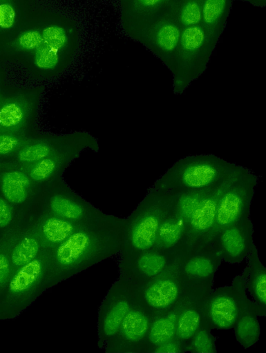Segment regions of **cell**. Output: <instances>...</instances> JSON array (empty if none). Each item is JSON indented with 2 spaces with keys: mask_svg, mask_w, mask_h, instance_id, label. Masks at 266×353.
<instances>
[{
  "mask_svg": "<svg viewBox=\"0 0 266 353\" xmlns=\"http://www.w3.org/2000/svg\"><path fill=\"white\" fill-rule=\"evenodd\" d=\"M37 207L68 221L91 224L113 215L104 213L77 194L68 191H54L45 196Z\"/></svg>",
  "mask_w": 266,
  "mask_h": 353,
  "instance_id": "obj_15",
  "label": "cell"
},
{
  "mask_svg": "<svg viewBox=\"0 0 266 353\" xmlns=\"http://www.w3.org/2000/svg\"><path fill=\"white\" fill-rule=\"evenodd\" d=\"M211 290H198L185 304L179 314L175 339L184 344L185 346L202 323L206 299Z\"/></svg>",
  "mask_w": 266,
  "mask_h": 353,
  "instance_id": "obj_23",
  "label": "cell"
},
{
  "mask_svg": "<svg viewBox=\"0 0 266 353\" xmlns=\"http://www.w3.org/2000/svg\"><path fill=\"white\" fill-rule=\"evenodd\" d=\"M28 140L18 133L0 134V154H8L17 152Z\"/></svg>",
  "mask_w": 266,
  "mask_h": 353,
  "instance_id": "obj_36",
  "label": "cell"
},
{
  "mask_svg": "<svg viewBox=\"0 0 266 353\" xmlns=\"http://www.w3.org/2000/svg\"><path fill=\"white\" fill-rule=\"evenodd\" d=\"M43 43L59 51L66 42L64 30L59 26H53L44 29L41 32Z\"/></svg>",
  "mask_w": 266,
  "mask_h": 353,
  "instance_id": "obj_35",
  "label": "cell"
},
{
  "mask_svg": "<svg viewBox=\"0 0 266 353\" xmlns=\"http://www.w3.org/2000/svg\"><path fill=\"white\" fill-rule=\"evenodd\" d=\"M18 43L23 49L36 50L43 43L41 33L36 30L26 32L19 37Z\"/></svg>",
  "mask_w": 266,
  "mask_h": 353,
  "instance_id": "obj_37",
  "label": "cell"
},
{
  "mask_svg": "<svg viewBox=\"0 0 266 353\" xmlns=\"http://www.w3.org/2000/svg\"><path fill=\"white\" fill-rule=\"evenodd\" d=\"M39 95L26 92L0 102V134L20 132L28 123L37 105Z\"/></svg>",
  "mask_w": 266,
  "mask_h": 353,
  "instance_id": "obj_19",
  "label": "cell"
},
{
  "mask_svg": "<svg viewBox=\"0 0 266 353\" xmlns=\"http://www.w3.org/2000/svg\"><path fill=\"white\" fill-rule=\"evenodd\" d=\"M54 286L46 250L11 275L0 294V321L16 319Z\"/></svg>",
  "mask_w": 266,
  "mask_h": 353,
  "instance_id": "obj_3",
  "label": "cell"
},
{
  "mask_svg": "<svg viewBox=\"0 0 266 353\" xmlns=\"http://www.w3.org/2000/svg\"><path fill=\"white\" fill-rule=\"evenodd\" d=\"M247 265L241 273L251 299L266 310V268L260 261L254 245L247 257Z\"/></svg>",
  "mask_w": 266,
  "mask_h": 353,
  "instance_id": "obj_26",
  "label": "cell"
},
{
  "mask_svg": "<svg viewBox=\"0 0 266 353\" xmlns=\"http://www.w3.org/2000/svg\"><path fill=\"white\" fill-rule=\"evenodd\" d=\"M153 314L137 300L123 319L114 338L106 345V353H144Z\"/></svg>",
  "mask_w": 266,
  "mask_h": 353,
  "instance_id": "obj_13",
  "label": "cell"
},
{
  "mask_svg": "<svg viewBox=\"0 0 266 353\" xmlns=\"http://www.w3.org/2000/svg\"><path fill=\"white\" fill-rule=\"evenodd\" d=\"M131 32L169 68L176 50L182 28L168 13L131 19Z\"/></svg>",
  "mask_w": 266,
  "mask_h": 353,
  "instance_id": "obj_8",
  "label": "cell"
},
{
  "mask_svg": "<svg viewBox=\"0 0 266 353\" xmlns=\"http://www.w3.org/2000/svg\"><path fill=\"white\" fill-rule=\"evenodd\" d=\"M44 250L41 237L29 212L21 221L11 245L10 258L12 273L35 259Z\"/></svg>",
  "mask_w": 266,
  "mask_h": 353,
  "instance_id": "obj_20",
  "label": "cell"
},
{
  "mask_svg": "<svg viewBox=\"0 0 266 353\" xmlns=\"http://www.w3.org/2000/svg\"><path fill=\"white\" fill-rule=\"evenodd\" d=\"M258 181L259 176L244 166L230 179L220 196L213 228L204 245L211 243L222 229L250 214Z\"/></svg>",
  "mask_w": 266,
  "mask_h": 353,
  "instance_id": "obj_6",
  "label": "cell"
},
{
  "mask_svg": "<svg viewBox=\"0 0 266 353\" xmlns=\"http://www.w3.org/2000/svg\"><path fill=\"white\" fill-rule=\"evenodd\" d=\"M59 61L58 51L42 43L37 49L35 63L41 69L48 70L55 68Z\"/></svg>",
  "mask_w": 266,
  "mask_h": 353,
  "instance_id": "obj_34",
  "label": "cell"
},
{
  "mask_svg": "<svg viewBox=\"0 0 266 353\" xmlns=\"http://www.w3.org/2000/svg\"><path fill=\"white\" fill-rule=\"evenodd\" d=\"M98 147L96 140L85 132L29 139L17 151V159L30 164L47 157L76 148Z\"/></svg>",
  "mask_w": 266,
  "mask_h": 353,
  "instance_id": "obj_16",
  "label": "cell"
},
{
  "mask_svg": "<svg viewBox=\"0 0 266 353\" xmlns=\"http://www.w3.org/2000/svg\"><path fill=\"white\" fill-rule=\"evenodd\" d=\"M200 289H191L172 307L153 317L149 330L144 352H151L156 346L175 338L179 314L191 299Z\"/></svg>",
  "mask_w": 266,
  "mask_h": 353,
  "instance_id": "obj_22",
  "label": "cell"
},
{
  "mask_svg": "<svg viewBox=\"0 0 266 353\" xmlns=\"http://www.w3.org/2000/svg\"><path fill=\"white\" fill-rule=\"evenodd\" d=\"M260 316H266V310L248 298L232 328L236 341L244 349L255 345L260 338Z\"/></svg>",
  "mask_w": 266,
  "mask_h": 353,
  "instance_id": "obj_25",
  "label": "cell"
},
{
  "mask_svg": "<svg viewBox=\"0 0 266 353\" xmlns=\"http://www.w3.org/2000/svg\"><path fill=\"white\" fill-rule=\"evenodd\" d=\"M233 0H204L201 23L219 38L225 28Z\"/></svg>",
  "mask_w": 266,
  "mask_h": 353,
  "instance_id": "obj_28",
  "label": "cell"
},
{
  "mask_svg": "<svg viewBox=\"0 0 266 353\" xmlns=\"http://www.w3.org/2000/svg\"><path fill=\"white\" fill-rule=\"evenodd\" d=\"M15 19V12L10 5H0V27L10 28L14 24Z\"/></svg>",
  "mask_w": 266,
  "mask_h": 353,
  "instance_id": "obj_39",
  "label": "cell"
},
{
  "mask_svg": "<svg viewBox=\"0 0 266 353\" xmlns=\"http://www.w3.org/2000/svg\"><path fill=\"white\" fill-rule=\"evenodd\" d=\"M174 0H126L131 18L168 12Z\"/></svg>",
  "mask_w": 266,
  "mask_h": 353,
  "instance_id": "obj_32",
  "label": "cell"
},
{
  "mask_svg": "<svg viewBox=\"0 0 266 353\" xmlns=\"http://www.w3.org/2000/svg\"><path fill=\"white\" fill-rule=\"evenodd\" d=\"M222 260L212 243L183 252L177 262L184 284L193 289H213L216 273Z\"/></svg>",
  "mask_w": 266,
  "mask_h": 353,
  "instance_id": "obj_12",
  "label": "cell"
},
{
  "mask_svg": "<svg viewBox=\"0 0 266 353\" xmlns=\"http://www.w3.org/2000/svg\"><path fill=\"white\" fill-rule=\"evenodd\" d=\"M232 177L211 188L198 204L191 219L184 252L205 244L214 225L220 196Z\"/></svg>",
  "mask_w": 266,
  "mask_h": 353,
  "instance_id": "obj_18",
  "label": "cell"
},
{
  "mask_svg": "<svg viewBox=\"0 0 266 353\" xmlns=\"http://www.w3.org/2000/svg\"><path fill=\"white\" fill-rule=\"evenodd\" d=\"M151 352L182 353L187 352V350L185 345L174 338L167 342L163 343L156 346L151 350Z\"/></svg>",
  "mask_w": 266,
  "mask_h": 353,
  "instance_id": "obj_38",
  "label": "cell"
},
{
  "mask_svg": "<svg viewBox=\"0 0 266 353\" xmlns=\"http://www.w3.org/2000/svg\"><path fill=\"white\" fill-rule=\"evenodd\" d=\"M250 214L222 229L212 241L222 261L240 263L247 259L255 245Z\"/></svg>",
  "mask_w": 266,
  "mask_h": 353,
  "instance_id": "obj_17",
  "label": "cell"
},
{
  "mask_svg": "<svg viewBox=\"0 0 266 353\" xmlns=\"http://www.w3.org/2000/svg\"><path fill=\"white\" fill-rule=\"evenodd\" d=\"M174 194L149 188L144 199L125 218L124 243L117 257L153 249L162 222L170 210Z\"/></svg>",
  "mask_w": 266,
  "mask_h": 353,
  "instance_id": "obj_5",
  "label": "cell"
},
{
  "mask_svg": "<svg viewBox=\"0 0 266 353\" xmlns=\"http://www.w3.org/2000/svg\"><path fill=\"white\" fill-rule=\"evenodd\" d=\"M26 214L20 213L0 194V234L18 225Z\"/></svg>",
  "mask_w": 266,
  "mask_h": 353,
  "instance_id": "obj_33",
  "label": "cell"
},
{
  "mask_svg": "<svg viewBox=\"0 0 266 353\" xmlns=\"http://www.w3.org/2000/svg\"><path fill=\"white\" fill-rule=\"evenodd\" d=\"M137 285L120 276L102 299L97 312V346L104 350L114 338L120 324L134 303Z\"/></svg>",
  "mask_w": 266,
  "mask_h": 353,
  "instance_id": "obj_9",
  "label": "cell"
},
{
  "mask_svg": "<svg viewBox=\"0 0 266 353\" xmlns=\"http://www.w3.org/2000/svg\"><path fill=\"white\" fill-rule=\"evenodd\" d=\"M242 167L212 154L189 155L175 162L150 188L171 193L210 189Z\"/></svg>",
  "mask_w": 266,
  "mask_h": 353,
  "instance_id": "obj_2",
  "label": "cell"
},
{
  "mask_svg": "<svg viewBox=\"0 0 266 353\" xmlns=\"http://www.w3.org/2000/svg\"><path fill=\"white\" fill-rule=\"evenodd\" d=\"M0 187L3 196L20 213L26 214L32 210L31 182L27 174L18 170L6 172Z\"/></svg>",
  "mask_w": 266,
  "mask_h": 353,
  "instance_id": "obj_24",
  "label": "cell"
},
{
  "mask_svg": "<svg viewBox=\"0 0 266 353\" xmlns=\"http://www.w3.org/2000/svg\"><path fill=\"white\" fill-rule=\"evenodd\" d=\"M247 299L242 274L236 275L231 285L212 289L207 296L204 311L211 330L232 329Z\"/></svg>",
  "mask_w": 266,
  "mask_h": 353,
  "instance_id": "obj_10",
  "label": "cell"
},
{
  "mask_svg": "<svg viewBox=\"0 0 266 353\" xmlns=\"http://www.w3.org/2000/svg\"><path fill=\"white\" fill-rule=\"evenodd\" d=\"M247 2L254 6L265 7L266 6V0H241Z\"/></svg>",
  "mask_w": 266,
  "mask_h": 353,
  "instance_id": "obj_40",
  "label": "cell"
},
{
  "mask_svg": "<svg viewBox=\"0 0 266 353\" xmlns=\"http://www.w3.org/2000/svg\"><path fill=\"white\" fill-rule=\"evenodd\" d=\"M219 37L202 24L184 28L168 68L173 76V91L182 94L207 67Z\"/></svg>",
  "mask_w": 266,
  "mask_h": 353,
  "instance_id": "obj_4",
  "label": "cell"
},
{
  "mask_svg": "<svg viewBox=\"0 0 266 353\" xmlns=\"http://www.w3.org/2000/svg\"><path fill=\"white\" fill-rule=\"evenodd\" d=\"M211 189L173 193L171 208L161 223L153 248L177 254L184 252L192 214Z\"/></svg>",
  "mask_w": 266,
  "mask_h": 353,
  "instance_id": "obj_7",
  "label": "cell"
},
{
  "mask_svg": "<svg viewBox=\"0 0 266 353\" xmlns=\"http://www.w3.org/2000/svg\"><path fill=\"white\" fill-rule=\"evenodd\" d=\"M30 212L45 250L54 249L76 230L88 225L68 221L37 207Z\"/></svg>",
  "mask_w": 266,
  "mask_h": 353,
  "instance_id": "obj_21",
  "label": "cell"
},
{
  "mask_svg": "<svg viewBox=\"0 0 266 353\" xmlns=\"http://www.w3.org/2000/svg\"><path fill=\"white\" fill-rule=\"evenodd\" d=\"M1 94H0V102H1Z\"/></svg>",
  "mask_w": 266,
  "mask_h": 353,
  "instance_id": "obj_41",
  "label": "cell"
},
{
  "mask_svg": "<svg viewBox=\"0 0 266 353\" xmlns=\"http://www.w3.org/2000/svg\"><path fill=\"white\" fill-rule=\"evenodd\" d=\"M21 221L14 228L0 234V294L12 274L10 251Z\"/></svg>",
  "mask_w": 266,
  "mask_h": 353,
  "instance_id": "obj_30",
  "label": "cell"
},
{
  "mask_svg": "<svg viewBox=\"0 0 266 353\" xmlns=\"http://www.w3.org/2000/svg\"><path fill=\"white\" fill-rule=\"evenodd\" d=\"M125 218L86 225L48 252V266L57 285L99 262L117 256L124 243Z\"/></svg>",
  "mask_w": 266,
  "mask_h": 353,
  "instance_id": "obj_1",
  "label": "cell"
},
{
  "mask_svg": "<svg viewBox=\"0 0 266 353\" xmlns=\"http://www.w3.org/2000/svg\"><path fill=\"white\" fill-rule=\"evenodd\" d=\"M177 262L157 277L141 284L135 283L137 300L153 316L172 307L187 292L193 289L188 288L181 279Z\"/></svg>",
  "mask_w": 266,
  "mask_h": 353,
  "instance_id": "obj_11",
  "label": "cell"
},
{
  "mask_svg": "<svg viewBox=\"0 0 266 353\" xmlns=\"http://www.w3.org/2000/svg\"><path fill=\"white\" fill-rule=\"evenodd\" d=\"M204 0H174L168 13L183 29L200 24Z\"/></svg>",
  "mask_w": 266,
  "mask_h": 353,
  "instance_id": "obj_29",
  "label": "cell"
},
{
  "mask_svg": "<svg viewBox=\"0 0 266 353\" xmlns=\"http://www.w3.org/2000/svg\"><path fill=\"white\" fill-rule=\"evenodd\" d=\"M186 350L187 352L191 353H216L217 352L216 339L205 316L199 329L187 343Z\"/></svg>",
  "mask_w": 266,
  "mask_h": 353,
  "instance_id": "obj_31",
  "label": "cell"
},
{
  "mask_svg": "<svg viewBox=\"0 0 266 353\" xmlns=\"http://www.w3.org/2000/svg\"><path fill=\"white\" fill-rule=\"evenodd\" d=\"M84 149V148L70 149L47 157L35 163L26 164L27 174L34 181H45L59 173L69 163L78 157L79 152Z\"/></svg>",
  "mask_w": 266,
  "mask_h": 353,
  "instance_id": "obj_27",
  "label": "cell"
},
{
  "mask_svg": "<svg viewBox=\"0 0 266 353\" xmlns=\"http://www.w3.org/2000/svg\"><path fill=\"white\" fill-rule=\"evenodd\" d=\"M181 254L153 248L127 256L117 257L119 275L141 284L168 270Z\"/></svg>",
  "mask_w": 266,
  "mask_h": 353,
  "instance_id": "obj_14",
  "label": "cell"
}]
</instances>
